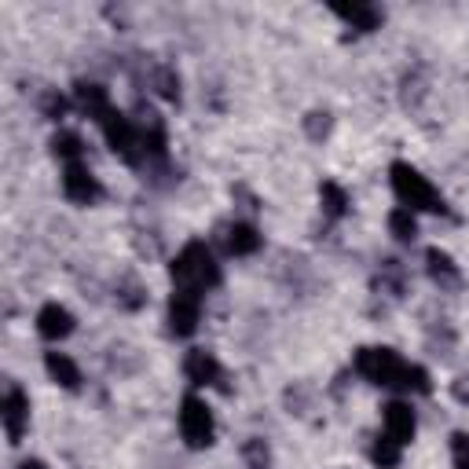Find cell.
<instances>
[{
  "instance_id": "obj_1",
  "label": "cell",
  "mask_w": 469,
  "mask_h": 469,
  "mask_svg": "<svg viewBox=\"0 0 469 469\" xmlns=\"http://www.w3.org/2000/svg\"><path fill=\"white\" fill-rule=\"evenodd\" d=\"M173 283L176 290H213V287H221V264H216L213 257V249L206 242H191V246H183V254L173 261Z\"/></svg>"
},
{
  "instance_id": "obj_2",
  "label": "cell",
  "mask_w": 469,
  "mask_h": 469,
  "mask_svg": "<svg viewBox=\"0 0 469 469\" xmlns=\"http://www.w3.org/2000/svg\"><path fill=\"white\" fill-rule=\"evenodd\" d=\"M392 191H396V198H400V206L403 209H425V213H444L448 206H444V198H441V191L415 169V166H408V162H396L392 166Z\"/></svg>"
},
{
  "instance_id": "obj_3",
  "label": "cell",
  "mask_w": 469,
  "mask_h": 469,
  "mask_svg": "<svg viewBox=\"0 0 469 469\" xmlns=\"http://www.w3.org/2000/svg\"><path fill=\"white\" fill-rule=\"evenodd\" d=\"M356 370L367 382L385 385V389H403V374H408V363H403L392 349H360L356 352Z\"/></svg>"
},
{
  "instance_id": "obj_4",
  "label": "cell",
  "mask_w": 469,
  "mask_h": 469,
  "mask_svg": "<svg viewBox=\"0 0 469 469\" xmlns=\"http://www.w3.org/2000/svg\"><path fill=\"white\" fill-rule=\"evenodd\" d=\"M103 136L110 143V150L117 154L121 162H129V166H140L143 162V143H140V125L129 117V114H121V110H110L107 121H103Z\"/></svg>"
},
{
  "instance_id": "obj_5",
  "label": "cell",
  "mask_w": 469,
  "mask_h": 469,
  "mask_svg": "<svg viewBox=\"0 0 469 469\" xmlns=\"http://www.w3.org/2000/svg\"><path fill=\"white\" fill-rule=\"evenodd\" d=\"M180 436L187 441V448H195V451L213 444V411L206 408V400L183 396V403H180Z\"/></svg>"
},
{
  "instance_id": "obj_6",
  "label": "cell",
  "mask_w": 469,
  "mask_h": 469,
  "mask_svg": "<svg viewBox=\"0 0 469 469\" xmlns=\"http://www.w3.org/2000/svg\"><path fill=\"white\" fill-rule=\"evenodd\" d=\"M198 316H202V294L195 290H173L169 297V327L176 337H191L198 330Z\"/></svg>"
},
{
  "instance_id": "obj_7",
  "label": "cell",
  "mask_w": 469,
  "mask_h": 469,
  "mask_svg": "<svg viewBox=\"0 0 469 469\" xmlns=\"http://www.w3.org/2000/svg\"><path fill=\"white\" fill-rule=\"evenodd\" d=\"M62 195H67L70 202H77V206H92L103 195V187L81 162H74V166L62 169Z\"/></svg>"
},
{
  "instance_id": "obj_8",
  "label": "cell",
  "mask_w": 469,
  "mask_h": 469,
  "mask_svg": "<svg viewBox=\"0 0 469 469\" xmlns=\"http://www.w3.org/2000/svg\"><path fill=\"white\" fill-rule=\"evenodd\" d=\"M382 422H385V436L389 441H396L400 448L415 436V411H411V403H403V400H392L385 403V411H382Z\"/></svg>"
},
{
  "instance_id": "obj_9",
  "label": "cell",
  "mask_w": 469,
  "mask_h": 469,
  "mask_svg": "<svg viewBox=\"0 0 469 469\" xmlns=\"http://www.w3.org/2000/svg\"><path fill=\"white\" fill-rule=\"evenodd\" d=\"M0 418H4V429H8V441L19 444L22 441V429L29 422V400L22 389H8L4 403H0Z\"/></svg>"
},
{
  "instance_id": "obj_10",
  "label": "cell",
  "mask_w": 469,
  "mask_h": 469,
  "mask_svg": "<svg viewBox=\"0 0 469 469\" xmlns=\"http://www.w3.org/2000/svg\"><path fill=\"white\" fill-rule=\"evenodd\" d=\"M183 370H187V378H191V385H221L224 382V367L216 363V356L213 352H206V349H195L191 356H187V363H183Z\"/></svg>"
},
{
  "instance_id": "obj_11",
  "label": "cell",
  "mask_w": 469,
  "mask_h": 469,
  "mask_svg": "<svg viewBox=\"0 0 469 469\" xmlns=\"http://www.w3.org/2000/svg\"><path fill=\"white\" fill-rule=\"evenodd\" d=\"M74 100H77L81 114H88L92 121H100V125H103L107 114L114 110V107H110V96H107V88H103V85H92V81H77Z\"/></svg>"
},
{
  "instance_id": "obj_12",
  "label": "cell",
  "mask_w": 469,
  "mask_h": 469,
  "mask_svg": "<svg viewBox=\"0 0 469 469\" xmlns=\"http://www.w3.org/2000/svg\"><path fill=\"white\" fill-rule=\"evenodd\" d=\"M37 334L48 337V341H62V337H70L74 334V316L62 304H44L37 311Z\"/></svg>"
},
{
  "instance_id": "obj_13",
  "label": "cell",
  "mask_w": 469,
  "mask_h": 469,
  "mask_svg": "<svg viewBox=\"0 0 469 469\" xmlns=\"http://www.w3.org/2000/svg\"><path fill=\"white\" fill-rule=\"evenodd\" d=\"M44 367H48V374H52V382L55 385H62V389H81V370H77V363L67 356V352H48L44 356Z\"/></svg>"
},
{
  "instance_id": "obj_14",
  "label": "cell",
  "mask_w": 469,
  "mask_h": 469,
  "mask_svg": "<svg viewBox=\"0 0 469 469\" xmlns=\"http://www.w3.org/2000/svg\"><path fill=\"white\" fill-rule=\"evenodd\" d=\"M224 246L235 257H249V254H257L261 249V235H257L254 224H231L228 235H224Z\"/></svg>"
},
{
  "instance_id": "obj_15",
  "label": "cell",
  "mask_w": 469,
  "mask_h": 469,
  "mask_svg": "<svg viewBox=\"0 0 469 469\" xmlns=\"http://www.w3.org/2000/svg\"><path fill=\"white\" fill-rule=\"evenodd\" d=\"M341 19H345L352 29H378V22H382V15H378V8H370V4H352V8H345V4H337L334 8Z\"/></svg>"
},
{
  "instance_id": "obj_16",
  "label": "cell",
  "mask_w": 469,
  "mask_h": 469,
  "mask_svg": "<svg viewBox=\"0 0 469 469\" xmlns=\"http://www.w3.org/2000/svg\"><path fill=\"white\" fill-rule=\"evenodd\" d=\"M52 154H55V158H59L62 166L81 162V154H85L81 136H77V133H55V136H52Z\"/></svg>"
},
{
  "instance_id": "obj_17",
  "label": "cell",
  "mask_w": 469,
  "mask_h": 469,
  "mask_svg": "<svg viewBox=\"0 0 469 469\" xmlns=\"http://www.w3.org/2000/svg\"><path fill=\"white\" fill-rule=\"evenodd\" d=\"M425 261H429V275L436 279V283H458V268L444 249H429Z\"/></svg>"
},
{
  "instance_id": "obj_18",
  "label": "cell",
  "mask_w": 469,
  "mask_h": 469,
  "mask_svg": "<svg viewBox=\"0 0 469 469\" xmlns=\"http://www.w3.org/2000/svg\"><path fill=\"white\" fill-rule=\"evenodd\" d=\"M389 231L400 239V242H415V235H418V221H415V213L411 209H392L389 213Z\"/></svg>"
},
{
  "instance_id": "obj_19",
  "label": "cell",
  "mask_w": 469,
  "mask_h": 469,
  "mask_svg": "<svg viewBox=\"0 0 469 469\" xmlns=\"http://www.w3.org/2000/svg\"><path fill=\"white\" fill-rule=\"evenodd\" d=\"M319 198H323L327 216H334V221H337V216H345V209H349V195L341 191L337 183H330V180H327V183L319 187Z\"/></svg>"
},
{
  "instance_id": "obj_20",
  "label": "cell",
  "mask_w": 469,
  "mask_h": 469,
  "mask_svg": "<svg viewBox=\"0 0 469 469\" xmlns=\"http://www.w3.org/2000/svg\"><path fill=\"white\" fill-rule=\"evenodd\" d=\"M370 458H374V465H378V469H396L400 465V444L389 441V436H378L374 448H370Z\"/></svg>"
},
{
  "instance_id": "obj_21",
  "label": "cell",
  "mask_w": 469,
  "mask_h": 469,
  "mask_svg": "<svg viewBox=\"0 0 469 469\" xmlns=\"http://www.w3.org/2000/svg\"><path fill=\"white\" fill-rule=\"evenodd\" d=\"M242 455H246V465H249V469H268V465H271V451H268L264 441H249V444L242 448Z\"/></svg>"
},
{
  "instance_id": "obj_22",
  "label": "cell",
  "mask_w": 469,
  "mask_h": 469,
  "mask_svg": "<svg viewBox=\"0 0 469 469\" xmlns=\"http://www.w3.org/2000/svg\"><path fill=\"white\" fill-rule=\"evenodd\" d=\"M403 389L408 392H429L433 389V382H429V374L422 370V367H415V363H408V374H403Z\"/></svg>"
},
{
  "instance_id": "obj_23",
  "label": "cell",
  "mask_w": 469,
  "mask_h": 469,
  "mask_svg": "<svg viewBox=\"0 0 469 469\" xmlns=\"http://www.w3.org/2000/svg\"><path fill=\"white\" fill-rule=\"evenodd\" d=\"M154 85H158V92H162L166 100H180V77L169 67H162L158 74H154Z\"/></svg>"
},
{
  "instance_id": "obj_24",
  "label": "cell",
  "mask_w": 469,
  "mask_h": 469,
  "mask_svg": "<svg viewBox=\"0 0 469 469\" xmlns=\"http://www.w3.org/2000/svg\"><path fill=\"white\" fill-rule=\"evenodd\" d=\"M451 462H455V469H469V433L451 436Z\"/></svg>"
},
{
  "instance_id": "obj_25",
  "label": "cell",
  "mask_w": 469,
  "mask_h": 469,
  "mask_svg": "<svg viewBox=\"0 0 469 469\" xmlns=\"http://www.w3.org/2000/svg\"><path fill=\"white\" fill-rule=\"evenodd\" d=\"M41 107H44V117H52V121H59L62 114H67V100H62V96H55V92H48Z\"/></svg>"
},
{
  "instance_id": "obj_26",
  "label": "cell",
  "mask_w": 469,
  "mask_h": 469,
  "mask_svg": "<svg viewBox=\"0 0 469 469\" xmlns=\"http://www.w3.org/2000/svg\"><path fill=\"white\" fill-rule=\"evenodd\" d=\"M327 129H330V121H327V114H311V121H308V133L311 136H327Z\"/></svg>"
},
{
  "instance_id": "obj_27",
  "label": "cell",
  "mask_w": 469,
  "mask_h": 469,
  "mask_svg": "<svg viewBox=\"0 0 469 469\" xmlns=\"http://www.w3.org/2000/svg\"><path fill=\"white\" fill-rule=\"evenodd\" d=\"M19 469H48V465H44V462H41V458H29V462H22V465H19Z\"/></svg>"
}]
</instances>
